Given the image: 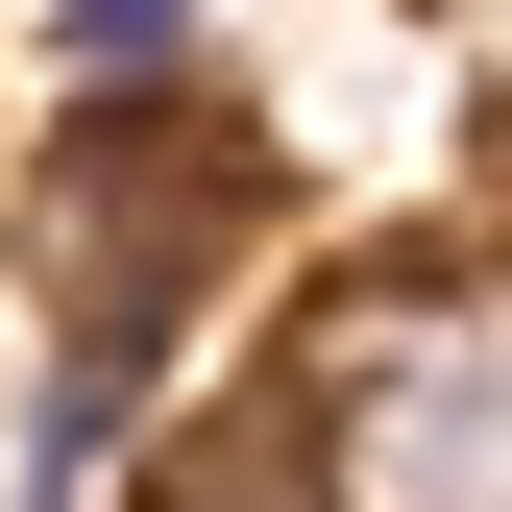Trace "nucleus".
<instances>
[{
    "label": "nucleus",
    "instance_id": "f257e3e1",
    "mask_svg": "<svg viewBox=\"0 0 512 512\" xmlns=\"http://www.w3.org/2000/svg\"><path fill=\"white\" fill-rule=\"evenodd\" d=\"M342 512H512V269H366L293 342Z\"/></svg>",
    "mask_w": 512,
    "mask_h": 512
},
{
    "label": "nucleus",
    "instance_id": "f03ea898",
    "mask_svg": "<svg viewBox=\"0 0 512 512\" xmlns=\"http://www.w3.org/2000/svg\"><path fill=\"white\" fill-rule=\"evenodd\" d=\"M147 512H342V488H317V415H293V391H244V415L171 439V488H147Z\"/></svg>",
    "mask_w": 512,
    "mask_h": 512
}]
</instances>
